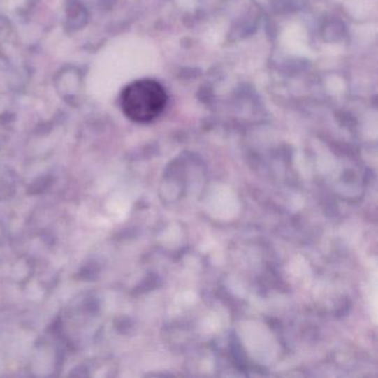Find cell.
<instances>
[{
	"mask_svg": "<svg viewBox=\"0 0 378 378\" xmlns=\"http://www.w3.org/2000/svg\"><path fill=\"white\" fill-rule=\"evenodd\" d=\"M168 97L163 86L151 79L134 81L121 94V108L130 120L148 124L163 112Z\"/></svg>",
	"mask_w": 378,
	"mask_h": 378,
	"instance_id": "6da1fadb",
	"label": "cell"
}]
</instances>
